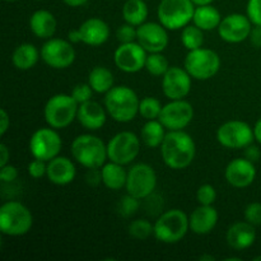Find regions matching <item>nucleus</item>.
<instances>
[{
    "instance_id": "21",
    "label": "nucleus",
    "mask_w": 261,
    "mask_h": 261,
    "mask_svg": "<svg viewBox=\"0 0 261 261\" xmlns=\"http://www.w3.org/2000/svg\"><path fill=\"white\" fill-rule=\"evenodd\" d=\"M219 214L213 205H199L189 216L190 231L199 236L209 234L218 223Z\"/></svg>"
},
{
    "instance_id": "50",
    "label": "nucleus",
    "mask_w": 261,
    "mask_h": 261,
    "mask_svg": "<svg viewBox=\"0 0 261 261\" xmlns=\"http://www.w3.org/2000/svg\"><path fill=\"white\" fill-rule=\"evenodd\" d=\"M68 7L71 8H78V7H83L84 4H87L88 0H63Z\"/></svg>"
},
{
    "instance_id": "41",
    "label": "nucleus",
    "mask_w": 261,
    "mask_h": 261,
    "mask_svg": "<svg viewBox=\"0 0 261 261\" xmlns=\"http://www.w3.org/2000/svg\"><path fill=\"white\" fill-rule=\"evenodd\" d=\"M246 15L254 25H261V0H249Z\"/></svg>"
},
{
    "instance_id": "24",
    "label": "nucleus",
    "mask_w": 261,
    "mask_h": 261,
    "mask_svg": "<svg viewBox=\"0 0 261 261\" xmlns=\"http://www.w3.org/2000/svg\"><path fill=\"white\" fill-rule=\"evenodd\" d=\"M227 244L231 249L236 251H242L254 245L256 240V231L255 226L249 222H237L228 228L226 234Z\"/></svg>"
},
{
    "instance_id": "17",
    "label": "nucleus",
    "mask_w": 261,
    "mask_h": 261,
    "mask_svg": "<svg viewBox=\"0 0 261 261\" xmlns=\"http://www.w3.org/2000/svg\"><path fill=\"white\" fill-rule=\"evenodd\" d=\"M193 78L188 70L180 66H170L162 78L163 94L170 101L184 99L191 91Z\"/></svg>"
},
{
    "instance_id": "55",
    "label": "nucleus",
    "mask_w": 261,
    "mask_h": 261,
    "mask_svg": "<svg viewBox=\"0 0 261 261\" xmlns=\"http://www.w3.org/2000/svg\"><path fill=\"white\" fill-rule=\"evenodd\" d=\"M4 2H9V3H12V2H17V0H4Z\"/></svg>"
},
{
    "instance_id": "54",
    "label": "nucleus",
    "mask_w": 261,
    "mask_h": 261,
    "mask_svg": "<svg viewBox=\"0 0 261 261\" xmlns=\"http://www.w3.org/2000/svg\"><path fill=\"white\" fill-rule=\"evenodd\" d=\"M254 260H255V261H259V260H261V256H256V257H254Z\"/></svg>"
},
{
    "instance_id": "32",
    "label": "nucleus",
    "mask_w": 261,
    "mask_h": 261,
    "mask_svg": "<svg viewBox=\"0 0 261 261\" xmlns=\"http://www.w3.org/2000/svg\"><path fill=\"white\" fill-rule=\"evenodd\" d=\"M181 42H182L184 47L188 48L189 51L203 47L204 31L200 30L194 23L193 24H188L181 31Z\"/></svg>"
},
{
    "instance_id": "49",
    "label": "nucleus",
    "mask_w": 261,
    "mask_h": 261,
    "mask_svg": "<svg viewBox=\"0 0 261 261\" xmlns=\"http://www.w3.org/2000/svg\"><path fill=\"white\" fill-rule=\"evenodd\" d=\"M68 40L70 41L71 43L82 42V38H81V33H79V30H70V31H69Z\"/></svg>"
},
{
    "instance_id": "26",
    "label": "nucleus",
    "mask_w": 261,
    "mask_h": 261,
    "mask_svg": "<svg viewBox=\"0 0 261 261\" xmlns=\"http://www.w3.org/2000/svg\"><path fill=\"white\" fill-rule=\"evenodd\" d=\"M101 176L103 185L110 190H121L126 185L127 172L125 171L124 166L120 163L112 162V161L105 163L101 167Z\"/></svg>"
},
{
    "instance_id": "27",
    "label": "nucleus",
    "mask_w": 261,
    "mask_h": 261,
    "mask_svg": "<svg viewBox=\"0 0 261 261\" xmlns=\"http://www.w3.org/2000/svg\"><path fill=\"white\" fill-rule=\"evenodd\" d=\"M41 56V51L32 43H20L14 50L12 55L13 65L18 70H30L38 63Z\"/></svg>"
},
{
    "instance_id": "48",
    "label": "nucleus",
    "mask_w": 261,
    "mask_h": 261,
    "mask_svg": "<svg viewBox=\"0 0 261 261\" xmlns=\"http://www.w3.org/2000/svg\"><path fill=\"white\" fill-rule=\"evenodd\" d=\"M9 160H10L9 149H8V147L4 144V143H2V144H0V167H2V166L8 165Z\"/></svg>"
},
{
    "instance_id": "13",
    "label": "nucleus",
    "mask_w": 261,
    "mask_h": 261,
    "mask_svg": "<svg viewBox=\"0 0 261 261\" xmlns=\"http://www.w3.org/2000/svg\"><path fill=\"white\" fill-rule=\"evenodd\" d=\"M76 54L73 43L63 38H48L41 47V59L54 69H66L75 61Z\"/></svg>"
},
{
    "instance_id": "14",
    "label": "nucleus",
    "mask_w": 261,
    "mask_h": 261,
    "mask_svg": "<svg viewBox=\"0 0 261 261\" xmlns=\"http://www.w3.org/2000/svg\"><path fill=\"white\" fill-rule=\"evenodd\" d=\"M194 119V107L185 99H173L162 107L160 120L168 132L184 130Z\"/></svg>"
},
{
    "instance_id": "15",
    "label": "nucleus",
    "mask_w": 261,
    "mask_h": 261,
    "mask_svg": "<svg viewBox=\"0 0 261 261\" xmlns=\"http://www.w3.org/2000/svg\"><path fill=\"white\" fill-rule=\"evenodd\" d=\"M148 53L138 41L129 43H120L114 54L115 65L121 71L134 74L145 68Z\"/></svg>"
},
{
    "instance_id": "45",
    "label": "nucleus",
    "mask_w": 261,
    "mask_h": 261,
    "mask_svg": "<svg viewBox=\"0 0 261 261\" xmlns=\"http://www.w3.org/2000/svg\"><path fill=\"white\" fill-rule=\"evenodd\" d=\"M245 153V158H247L249 161H251V162H257V161L260 160L261 157V153H260V149L256 147V145H247L246 148H245L244 150Z\"/></svg>"
},
{
    "instance_id": "10",
    "label": "nucleus",
    "mask_w": 261,
    "mask_h": 261,
    "mask_svg": "<svg viewBox=\"0 0 261 261\" xmlns=\"http://www.w3.org/2000/svg\"><path fill=\"white\" fill-rule=\"evenodd\" d=\"M140 142L137 134L132 132H120L107 143V157L112 162L125 166L132 163L140 152Z\"/></svg>"
},
{
    "instance_id": "2",
    "label": "nucleus",
    "mask_w": 261,
    "mask_h": 261,
    "mask_svg": "<svg viewBox=\"0 0 261 261\" xmlns=\"http://www.w3.org/2000/svg\"><path fill=\"white\" fill-rule=\"evenodd\" d=\"M140 99L127 86L112 87L105 96L107 114L117 122H130L139 114Z\"/></svg>"
},
{
    "instance_id": "16",
    "label": "nucleus",
    "mask_w": 261,
    "mask_h": 261,
    "mask_svg": "<svg viewBox=\"0 0 261 261\" xmlns=\"http://www.w3.org/2000/svg\"><path fill=\"white\" fill-rule=\"evenodd\" d=\"M218 35L224 42L240 43L247 40L252 30V23L249 17L241 13H233L222 18L219 23Z\"/></svg>"
},
{
    "instance_id": "5",
    "label": "nucleus",
    "mask_w": 261,
    "mask_h": 261,
    "mask_svg": "<svg viewBox=\"0 0 261 261\" xmlns=\"http://www.w3.org/2000/svg\"><path fill=\"white\" fill-rule=\"evenodd\" d=\"M190 231L189 216L180 209H171L158 217L154 223V237L163 244H177Z\"/></svg>"
},
{
    "instance_id": "9",
    "label": "nucleus",
    "mask_w": 261,
    "mask_h": 261,
    "mask_svg": "<svg viewBox=\"0 0 261 261\" xmlns=\"http://www.w3.org/2000/svg\"><path fill=\"white\" fill-rule=\"evenodd\" d=\"M157 188V173L147 163H137L127 171L125 189L126 193L138 199H147L153 195Z\"/></svg>"
},
{
    "instance_id": "44",
    "label": "nucleus",
    "mask_w": 261,
    "mask_h": 261,
    "mask_svg": "<svg viewBox=\"0 0 261 261\" xmlns=\"http://www.w3.org/2000/svg\"><path fill=\"white\" fill-rule=\"evenodd\" d=\"M86 180L89 185L96 186L99 182H102V176H101V170L98 168H89L88 173L86 176Z\"/></svg>"
},
{
    "instance_id": "40",
    "label": "nucleus",
    "mask_w": 261,
    "mask_h": 261,
    "mask_svg": "<svg viewBox=\"0 0 261 261\" xmlns=\"http://www.w3.org/2000/svg\"><path fill=\"white\" fill-rule=\"evenodd\" d=\"M245 219L246 222L251 223L252 226H260L261 224V203H250L249 205L245 208Z\"/></svg>"
},
{
    "instance_id": "25",
    "label": "nucleus",
    "mask_w": 261,
    "mask_h": 261,
    "mask_svg": "<svg viewBox=\"0 0 261 261\" xmlns=\"http://www.w3.org/2000/svg\"><path fill=\"white\" fill-rule=\"evenodd\" d=\"M58 27L55 15L51 12L45 9H38L31 15L30 18V30L36 37L48 40L54 37Z\"/></svg>"
},
{
    "instance_id": "39",
    "label": "nucleus",
    "mask_w": 261,
    "mask_h": 261,
    "mask_svg": "<svg viewBox=\"0 0 261 261\" xmlns=\"http://www.w3.org/2000/svg\"><path fill=\"white\" fill-rule=\"evenodd\" d=\"M92 93H93V89H92V87L88 83H81L74 87L73 92H71V96L81 105L87 101H91Z\"/></svg>"
},
{
    "instance_id": "38",
    "label": "nucleus",
    "mask_w": 261,
    "mask_h": 261,
    "mask_svg": "<svg viewBox=\"0 0 261 261\" xmlns=\"http://www.w3.org/2000/svg\"><path fill=\"white\" fill-rule=\"evenodd\" d=\"M116 38L120 43L134 42L137 41V28L129 23H125L117 28Z\"/></svg>"
},
{
    "instance_id": "52",
    "label": "nucleus",
    "mask_w": 261,
    "mask_h": 261,
    "mask_svg": "<svg viewBox=\"0 0 261 261\" xmlns=\"http://www.w3.org/2000/svg\"><path fill=\"white\" fill-rule=\"evenodd\" d=\"M191 2H193L194 4L196 5V7H200V5L212 4V3H213L214 0H191Z\"/></svg>"
},
{
    "instance_id": "28",
    "label": "nucleus",
    "mask_w": 261,
    "mask_h": 261,
    "mask_svg": "<svg viewBox=\"0 0 261 261\" xmlns=\"http://www.w3.org/2000/svg\"><path fill=\"white\" fill-rule=\"evenodd\" d=\"M222 20V15L219 10L212 4L208 5H200V7L195 8L193 17V23L198 25L200 30L205 31H213L219 27V23Z\"/></svg>"
},
{
    "instance_id": "34",
    "label": "nucleus",
    "mask_w": 261,
    "mask_h": 261,
    "mask_svg": "<svg viewBox=\"0 0 261 261\" xmlns=\"http://www.w3.org/2000/svg\"><path fill=\"white\" fill-rule=\"evenodd\" d=\"M162 103L155 97H144L140 99L139 115L145 120H155L160 117L162 111Z\"/></svg>"
},
{
    "instance_id": "11",
    "label": "nucleus",
    "mask_w": 261,
    "mask_h": 261,
    "mask_svg": "<svg viewBox=\"0 0 261 261\" xmlns=\"http://www.w3.org/2000/svg\"><path fill=\"white\" fill-rule=\"evenodd\" d=\"M254 139V129L241 120L224 122L217 130V140L222 147L228 149H245L252 144Z\"/></svg>"
},
{
    "instance_id": "33",
    "label": "nucleus",
    "mask_w": 261,
    "mask_h": 261,
    "mask_svg": "<svg viewBox=\"0 0 261 261\" xmlns=\"http://www.w3.org/2000/svg\"><path fill=\"white\" fill-rule=\"evenodd\" d=\"M145 69H147L150 75L163 76L166 71L170 69V64H168V60L162 53H150L147 56Z\"/></svg>"
},
{
    "instance_id": "22",
    "label": "nucleus",
    "mask_w": 261,
    "mask_h": 261,
    "mask_svg": "<svg viewBox=\"0 0 261 261\" xmlns=\"http://www.w3.org/2000/svg\"><path fill=\"white\" fill-rule=\"evenodd\" d=\"M76 175V168L71 160L63 155L53 158L47 162V172L46 177L51 184L58 186L69 185L74 181Z\"/></svg>"
},
{
    "instance_id": "51",
    "label": "nucleus",
    "mask_w": 261,
    "mask_h": 261,
    "mask_svg": "<svg viewBox=\"0 0 261 261\" xmlns=\"http://www.w3.org/2000/svg\"><path fill=\"white\" fill-rule=\"evenodd\" d=\"M254 135H255V140H256L257 143H260V144H261V117L259 120H257L256 124H255Z\"/></svg>"
},
{
    "instance_id": "47",
    "label": "nucleus",
    "mask_w": 261,
    "mask_h": 261,
    "mask_svg": "<svg viewBox=\"0 0 261 261\" xmlns=\"http://www.w3.org/2000/svg\"><path fill=\"white\" fill-rule=\"evenodd\" d=\"M249 38L252 46L261 48V25H255V27H252Z\"/></svg>"
},
{
    "instance_id": "43",
    "label": "nucleus",
    "mask_w": 261,
    "mask_h": 261,
    "mask_svg": "<svg viewBox=\"0 0 261 261\" xmlns=\"http://www.w3.org/2000/svg\"><path fill=\"white\" fill-rule=\"evenodd\" d=\"M18 177V168L15 167V166L13 165H5V166H2V168H0V181L2 182H7V184H10L13 182V181L17 180Z\"/></svg>"
},
{
    "instance_id": "18",
    "label": "nucleus",
    "mask_w": 261,
    "mask_h": 261,
    "mask_svg": "<svg viewBox=\"0 0 261 261\" xmlns=\"http://www.w3.org/2000/svg\"><path fill=\"white\" fill-rule=\"evenodd\" d=\"M137 41L148 54L162 53L168 46L167 28L161 23L144 22L137 27Z\"/></svg>"
},
{
    "instance_id": "1",
    "label": "nucleus",
    "mask_w": 261,
    "mask_h": 261,
    "mask_svg": "<svg viewBox=\"0 0 261 261\" xmlns=\"http://www.w3.org/2000/svg\"><path fill=\"white\" fill-rule=\"evenodd\" d=\"M160 149L162 161L172 170H184L195 160V142L191 135L184 130L168 132Z\"/></svg>"
},
{
    "instance_id": "20",
    "label": "nucleus",
    "mask_w": 261,
    "mask_h": 261,
    "mask_svg": "<svg viewBox=\"0 0 261 261\" xmlns=\"http://www.w3.org/2000/svg\"><path fill=\"white\" fill-rule=\"evenodd\" d=\"M76 120L84 129L96 132V130L102 129L106 124L107 110L106 107L103 109L98 102L91 99V101L79 105Z\"/></svg>"
},
{
    "instance_id": "30",
    "label": "nucleus",
    "mask_w": 261,
    "mask_h": 261,
    "mask_svg": "<svg viewBox=\"0 0 261 261\" xmlns=\"http://www.w3.org/2000/svg\"><path fill=\"white\" fill-rule=\"evenodd\" d=\"M166 127L158 119L147 120L140 132V139L148 148H160L165 139Z\"/></svg>"
},
{
    "instance_id": "42",
    "label": "nucleus",
    "mask_w": 261,
    "mask_h": 261,
    "mask_svg": "<svg viewBox=\"0 0 261 261\" xmlns=\"http://www.w3.org/2000/svg\"><path fill=\"white\" fill-rule=\"evenodd\" d=\"M28 175L33 178H41L43 176H46V172H47V162L42 160H37L35 158L33 161H31L28 163Z\"/></svg>"
},
{
    "instance_id": "4",
    "label": "nucleus",
    "mask_w": 261,
    "mask_h": 261,
    "mask_svg": "<svg viewBox=\"0 0 261 261\" xmlns=\"http://www.w3.org/2000/svg\"><path fill=\"white\" fill-rule=\"evenodd\" d=\"M33 226V216L30 209L19 201L10 200L0 206V231L10 237L27 234Z\"/></svg>"
},
{
    "instance_id": "36",
    "label": "nucleus",
    "mask_w": 261,
    "mask_h": 261,
    "mask_svg": "<svg viewBox=\"0 0 261 261\" xmlns=\"http://www.w3.org/2000/svg\"><path fill=\"white\" fill-rule=\"evenodd\" d=\"M140 199L135 198V196L130 195V194H126L125 196H122L120 199L119 204H117V211L125 218H129V217L134 216L140 208Z\"/></svg>"
},
{
    "instance_id": "37",
    "label": "nucleus",
    "mask_w": 261,
    "mask_h": 261,
    "mask_svg": "<svg viewBox=\"0 0 261 261\" xmlns=\"http://www.w3.org/2000/svg\"><path fill=\"white\" fill-rule=\"evenodd\" d=\"M217 199L216 188L211 184H203L196 190V200L200 205H213Z\"/></svg>"
},
{
    "instance_id": "46",
    "label": "nucleus",
    "mask_w": 261,
    "mask_h": 261,
    "mask_svg": "<svg viewBox=\"0 0 261 261\" xmlns=\"http://www.w3.org/2000/svg\"><path fill=\"white\" fill-rule=\"evenodd\" d=\"M10 126V119H9V115H8L7 110L2 109L0 110V135L4 137L5 133L8 132Z\"/></svg>"
},
{
    "instance_id": "23",
    "label": "nucleus",
    "mask_w": 261,
    "mask_h": 261,
    "mask_svg": "<svg viewBox=\"0 0 261 261\" xmlns=\"http://www.w3.org/2000/svg\"><path fill=\"white\" fill-rule=\"evenodd\" d=\"M82 42L88 46H101L110 38V25L101 18H89L78 28Z\"/></svg>"
},
{
    "instance_id": "6",
    "label": "nucleus",
    "mask_w": 261,
    "mask_h": 261,
    "mask_svg": "<svg viewBox=\"0 0 261 261\" xmlns=\"http://www.w3.org/2000/svg\"><path fill=\"white\" fill-rule=\"evenodd\" d=\"M79 103L71 94L59 93L47 99L43 109V116L48 126L54 129L68 127L74 120H76Z\"/></svg>"
},
{
    "instance_id": "3",
    "label": "nucleus",
    "mask_w": 261,
    "mask_h": 261,
    "mask_svg": "<svg viewBox=\"0 0 261 261\" xmlns=\"http://www.w3.org/2000/svg\"><path fill=\"white\" fill-rule=\"evenodd\" d=\"M71 155L86 168H101L106 163L107 144L92 134L78 135L71 143Z\"/></svg>"
},
{
    "instance_id": "19",
    "label": "nucleus",
    "mask_w": 261,
    "mask_h": 261,
    "mask_svg": "<svg viewBox=\"0 0 261 261\" xmlns=\"http://www.w3.org/2000/svg\"><path fill=\"white\" fill-rule=\"evenodd\" d=\"M227 182L236 189H245L251 185L256 178L255 163L247 158H236L227 165L224 171Z\"/></svg>"
},
{
    "instance_id": "31",
    "label": "nucleus",
    "mask_w": 261,
    "mask_h": 261,
    "mask_svg": "<svg viewBox=\"0 0 261 261\" xmlns=\"http://www.w3.org/2000/svg\"><path fill=\"white\" fill-rule=\"evenodd\" d=\"M148 7L144 0H126L122 7L124 20L134 27H139L147 20Z\"/></svg>"
},
{
    "instance_id": "35",
    "label": "nucleus",
    "mask_w": 261,
    "mask_h": 261,
    "mask_svg": "<svg viewBox=\"0 0 261 261\" xmlns=\"http://www.w3.org/2000/svg\"><path fill=\"white\" fill-rule=\"evenodd\" d=\"M127 231L133 239L143 241V240L149 239L154 233V224H152L147 219H135L129 224Z\"/></svg>"
},
{
    "instance_id": "7",
    "label": "nucleus",
    "mask_w": 261,
    "mask_h": 261,
    "mask_svg": "<svg viewBox=\"0 0 261 261\" xmlns=\"http://www.w3.org/2000/svg\"><path fill=\"white\" fill-rule=\"evenodd\" d=\"M195 8L191 0H161L157 9L158 20L167 30H182L193 22Z\"/></svg>"
},
{
    "instance_id": "12",
    "label": "nucleus",
    "mask_w": 261,
    "mask_h": 261,
    "mask_svg": "<svg viewBox=\"0 0 261 261\" xmlns=\"http://www.w3.org/2000/svg\"><path fill=\"white\" fill-rule=\"evenodd\" d=\"M30 152L33 158L48 162L60 154L63 142L54 127H41L32 134L30 139Z\"/></svg>"
},
{
    "instance_id": "8",
    "label": "nucleus",
    "mask_w": 261,
    "mask_h": 261,
    "mask_svg": "<svg viewBox=\"0 0 261 261\" xmlns=\"http://www.w3.org/2000/svg\"><path fill=\"white\" fill-rule=\"evenodd\" d=\"M184 66L193 79L208 81L221 69V58L216 51L200 47L189 51Z\"/></svg>"
},
{
    "instance_id": "53",
    "label": "nucleus",
    "mask_w": 261,
    "mask_h": 261,
    "mask_svg": "<svg viewBox=\"0 0 261 261\" xmlns=\"http://www.w3.org/2000/svg\"><path fill=\"white\" fill-rule=\"evenodd\" d=\"M199 260L200 261H214L216 260V257L212 256V255H201V256H199Z\"/></svg>"
},
{
    "instance_id": "29",
    "label": "nucleus",
    "mask_w": 261,
    "mask_h": 261,
    "mask_svg": "<svg viewBox=\"0 0 261 261\" xmlns=\"http://www.w3.org/2000/svg\"><path fill=\"white\" fill-rule=\"evenodd\" d=\"M114 74L109 68L105 66H94L88 74V84L93 92L99 94H106L114 87Z\"/></svg>"
}]
</instances>
